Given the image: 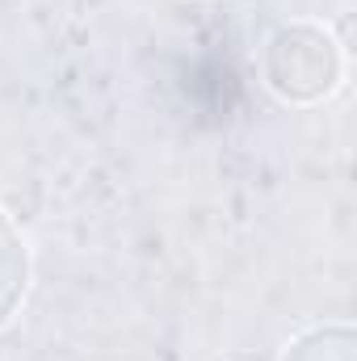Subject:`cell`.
<instances>
[{
  "label": "cell",
  "instance_id": "obj_3",
  "mask_svg": "<svg viewBox=\"0 0 357 361\" xmlns=\"http://www.w3.org/2000/svg\"><path fill=\"white\" fill-rule=\"evenodd\" d=\"M282 361H357L353 328L349 324H315L286 345Z\"/></svg>",
  "mask_w": 357,
  "mask_h": 361
},
{
  "label": "cell",
  "instance_id": "obj_1",
  "mask_svg": "<svg viewBox=\"0 0 357 361\" xmlns=\"http://www.w3.org/2000/svg\"><path fill=\"white\" fill-rule=\"evenodd\" d=\"M261 80L286 105H315L341 89L345 51L315 21H286L261 47Z\"/></svg>",
  "mask_w": 357,
  "mask_h": 361
},
{
  "label": "cell",
  "instance_id": "obj_2",
  "mask_svg": "<svg viewBox=\"0 0 357 361\" xmlns=\"http://www.w3.org/2000/svg\"><path fill=\"white\" fill-rule=\"evenodd\" d=\"M30 286V248L17 231V223L0 210V328L17 315Z\"/></svg>",
  "mask_w": 357,
  "mask_h": 361
}]
</instances>
